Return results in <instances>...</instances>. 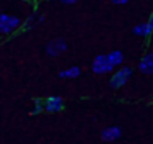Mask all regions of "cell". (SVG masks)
Returning a JSON list of instances; mask_svg holds the SVG:
<instances>
[{
    "label": "cell",
    "instance_id": "15",
    "mask_svg": "<svg viewBox=\"0 0 153 144\" xmlns=\"http://www.w3.org/2000/svg\"><path fill=\"white\" fill-rule=\"evenodd\" d=\"M59 2H63V3H68V5H71V3H76V0H59Z\"/></svg>",
    "mask_w": 153,
    "mask_h": 144
},
{
    "label": "cell",
    "instance_id": "16",
    "mask_svg": "<svg viewBox=\"0 0 153 144\" xmlns=\"http://www.w3.org/2000/svg\"><path fill=\"white\" fill-rule=\"evenodd\" d=\"M22 2H28V0H22Z\"/></svg>",
    "mask_w": 153,
    "mask_h": 144
},
{
    "label": "cell",
    "instance_id": "5",
    "mask_svg": "<svg viewBox=\"0 0 153 144\" xmlns=\"http://www.w3.org/2000/svg\"><path fill=\"white\" fill-rule=\"evenodd\" d=\"M66 49H68V43L64 41L63 38L53 39V41H50L48 46H46V52L50 56H61Z\"/></svg>",
    "mask_w": 153,
    "mask_h": 144
},
{
    "label": "cell",
    "instance_id": "9",
    "mask_svg": "<svg viewBox=\"0 0 153 144\" xmlns=\"http://www.w3.org/2000/svg\"><path fill=\"white\" fill-rule=\"evenodd\" d=\"M81 75V67L79 65H71V67L64 69V71L59 72V77L61 79H76Z\"/></svg>",
    "mask_w": 153,
    "mask_h": 144
},
{
    "label": "cell",
    "instance_id": "8",
    "mask_svg": "<svg viewBox=\"0 0 153 144\" xmlns=\"http://www.w3.org/2000/svg\"><path fill=\"white\" fill-rule=\"evenodd\" d=\"M107 61H109V64L112 65L114 69L119 67V65H122V62H123L122 51H110L109 54H107Z\"/></svg>",
    "mask_w": 153,
    "mask_h": 144
},
{
    "label": "cell",
    "instance_id": "7",
    "mask_svg": "<svg viewBox=\"0 0 153 144\" xmlns=\"http://www.w3.org/2000/svg\"><path fill=\"white\" fill-rule=\"evenodd\" d=\"M138 69L140 72H143L146 75H153V52H148V54H145L140 59Z\"/></svg>",
    "mask_w": 153,
    "mask_h": 144
},
{
    "label": "cell",
    "instance_id": "10",
    "mask_svg": "<svg viewBox=\"0 0 153 144\" xmlns=\"http://www.w3.org/2000/svg\"><path fill=\"white\" fill-rule=\"evenodd\" d=\"M152 29H150V26L146 25V23H138V25L133 26V35L137 36H142V38H146V36L152 35Z\"/></svg>",
    "mask_w": 153,
    "mask_h": 144
},
{
    "label": "cell",
    "instance_id": "3",
    "mask_svg": "<svg viewBox=\"0 0 153 144\" xmlns=\"http://www.w3.org/2000/svg\"><path fill=\"white\" fill-rule=\"evenodd\" d=\"M114 67L107 61V54H99L92 61V72L94 74H109L112 72Z\"/></svg>",
    "mask_w": 153,
    "mask_h": 144
},
{
    "label": "cell",
    "instance_id": "6",
    "mask_svg": "<svg viewBox=\"0 0 153 144\" xmlns=\"http://www.w3.org/2000/svg\"><path fill=\"white\" fill-rule=\"evenodd\" d=\"M122 136V131H120L119 126H109L100 133V137H102L104 143H112V141H117Z\"/></svg>",
    "mask_w": 153,
    "mask_h": 144
},
{
    "label": "cell",
    "instance_id": "13",
    "mask_svg": "<svg viewBox=\"0 0 153 144\" xmlns=\"http://www.w3.org/2000/svg\"><path fill=\"white\" fill-rule=\"evenodd\" d=\"M146 25H148V26H150V29L153 31V12L150 13V18H148V21H146Z\"/></svg>",
    "mask_w": 153,
    "mask_h": 144
},
{
    "label": "cell",
    "instance_id": "4",
    "mask_svg": "<svg viewBox=\"0 0 153 144\" xmlns=\"http://www.w3.org/2000/svg\"><path fill=\"white\" fill-rule=\"evenodd\" d=\"M43 108L46 111H50V113H58V111H61L64 108L63 97H59V95H51V97H48L46 100L43 101Z\"/></svg>",
    "mask_w": 153,
    "mask_h": 144
},
{
    "label": "cell",
    "instance_id": "11",
    "mask_svg": "<svg viewBox=\"0 0 153 144\" xmlns=\"http://www.w3.org/2000/svg\"><path fill=\"white\" fill-rule=\"evenodd\" d=\"M45 108H43V101L40 100V98H35V108L31 110V115H38V113H41Z\"/></svg>",
    "mask_w": 153,
    "mask_h": 144
},
{
    "label": "cell",
    "instance_id": "2",
    "mask_svg": "<svg viewBox=\"0 0 153 144\" xmlns=\"http://www.w3.org/2000/svg\"><path fill=\"white\" fill-rule=\"evenodd\" d=\"M22 25L20 18L15 15H8V13H0V33L8 35V33L18 29V26Z\"/></svg>",
    "mask_w": 153,
    "mask_h": 144
},
{
    "label": "cell",
    "instance_id": "12",
    "mask_svg": "<svg viewBox=\"0 0 153 144\" xmlns=\"http://www.w3.org/2000/svg\"><path fill=\"white\" fill-rule=\"evenodd\" d=\"M33 20H35V16H28V20H25V23H23V28L25 29L30 28V26L33 25Z\"/></svg>",
    "mask_w": 153,
    "mask_h": 144
},
{
    "label": "cell",
    "instance_id": "14",
    "mask_svg": "<svg viewBox=\"0 0 153 144\" xmlns=\"http://www.w3.org/2000/svg\"><path fill=\"white\" fill-rule=\"evenodd\" d=\"M110 2L115 3V5H125V3L128 2V0H110Z\"/></svg>",
    "mask_w": 153,
    "mask_h": 144
},
{
    "label": "cell",
    "instance_id": "17",
    "mask_svg": "<svg viewBox=\"0 0 153 144\" xmlns=\"http://www.w3.org/2000/svg\"><path fill=\"white\" fill-rule=\"evenodd\" d=\"M46 2H50V0H46Z\"/></svg>",
    "mask_w": 153,
    "mask_h": 144
},
{
    "label": "cell",
    "instance_id": "1",
    "mask_svg": "<svg viewBox=\"0 0 153 144\" xmlns=\"http://www.w3.org/2000/svg\"><path fill=\"white\" fill-rule=\"evenodd\" d=\"M132 77V67L128 65H123V67H119L110 77V87L114 88H120L128 82V79Z\"/></svg>",
    "mask_w": 153,
    "mask_h": 144
}]
</instances>
